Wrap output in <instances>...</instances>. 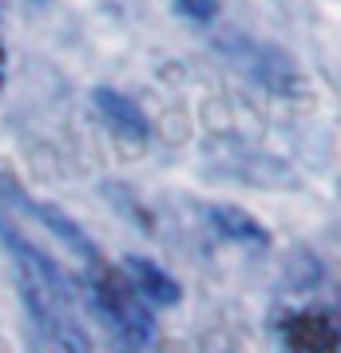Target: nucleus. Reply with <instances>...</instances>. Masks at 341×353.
<instances>
[{"label":"nucleus","instance_id":"9","mask_svg":"<svg viewBox=\"0 0 341 353\" xmlns=\"http://www.w3.org/2000/svg\"><path fill=\"white\" fill-rule=\"evenodd\" d=\"M0 83H4V44H0Z\"/></svg>","mask_w":341,"mask_h":353},{"label":"nucleus","instance_id":"7","mask_svg":"<svg viewBox=\"0 0 341 353\" xmlns=\"http://www.w3.org/2000/svg\"><path fill=\"white\" fill-rule=\"evenodd\" d=\"M211 219H214V226L234 242H250V246H266V242H270L266 226L254 223V219L238 207H211Z\"/></svg>","mask_w":341,"mask_h":353},{"label":"nucleus","instance_id":"3","mask_svg":"<svg viewBox=\"0 0 341 353\" xmlns=\"http://www.w3.org/2000/svg\"><path fill=\"white\" fill-rule=\"evenodd\" d=\"M218 48L227 52L234 64L242 68L246 76L254 83H262V88H270V92H282V96H290V92H298V64H293L290 56L282 48H274V44H262V40H246V36H227Z\"/></svg>","mask_w":341,"mask_h":353},{"label":"nucleus","instance_id":"1","mask_svg":"<svg viewBox=\"0 0 341 353\" xmlns=\"http://www.w3.org/2000/svg\"><path fill=\"white\" fill-rule=\"evenodd\" d=\"M0 230L52 282H92L96 270L103 266L92 239L64 210L28 199L17 183L0 187Z\"/></svg>","mask_w":341,"mask_h":353},{"label":"nucleus","instance_id":"2","mask_svg":"<svg viewBox=\"0 0 341 353\" xmlns=\"http://www.w3.org/2000/svg\"><path fill=\"white\" fill-rule=\"evenodd\" d=\"M92 294H96L103 318L115 325V334L123 337L127 345H151L155 337V314L151 305L135 294V286L127 282V274L119 266H99L96 278H92Z\"/></svg>","mask_w":341,"mask_h":353},{"label":"nucleus","instance_id":"5","mask_svg":"<svg viewBox=\"0 0 341 353\" xmlns=\"http://www.w3.org/2000/svg\"><path fill=\"white\" fill-rule=\"evenodd\" d=\"M286 341L293 353H338L341 325L325 314H298L286 325Z\"/></svg>","mask_w":341,"mask_h":353},{"label":"nucleus","instance_id":"4","mask_svg":"<svg viewBox=\"0 0 341 353\" xmlns=\"http://www.w3.org/2000/svg\"><path fill=\"white\" fill-rule=\"evenodd\" d=\"M96 108H99V115H103V123L115 131V139L135 143V147L147 143V135H151L147 115L139 112L127 96H119V92H112V88H96Z\"/></svg>","mask_w":341,"mask_h":353},{"label":"nucleus","instance_id":"8","mask_svg":"<svg viewBox=\"0 0 341 353\" xmlns=\"http://www.w3.org/2000/svg\"><path fill=\"white\" fill-rule=\"evenodd\" d=\"M179 12L191 20H211L218 12V0H179Z\"/></svg>","mask_w":341,"mask_h":353},{"label":"nucleus","instance_id":"6","mask_svg":"<svg viewBox=\"0 0 341 353\" xmlns=\"http://www.w3.org/2000/svg\"><path fill=\"white\" fill-rule=\"evenodd\" d=\"M119 270L127 274V282L135 286V294H139L147 305H175L179 302V282L167 270H159L155 262H147V258H127Z\"/></svg>","mask_w":341,"mask_h":353}]
</instances>
